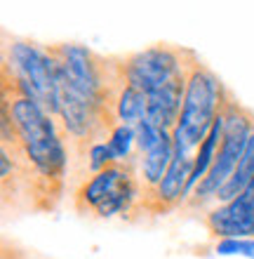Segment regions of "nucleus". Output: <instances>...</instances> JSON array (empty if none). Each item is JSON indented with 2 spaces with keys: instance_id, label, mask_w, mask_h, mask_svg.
I'll return each instance as SVG.
<instances>
[{
  "instance_id": "obj_2",
  "label": "nucleus",
  "mask_w": 254,
  "mask_h": 259,
  "mask_svg": "<svg viewBox=\"0 0 254 259\" xmlns=\"http://www.w3.org/2000/svg\"><path fill=\"white\" fill-rule=\"evenodd\" d=\"M228 97L231 92L224 88L219 75L195 57L188 71V80H186L181 116H179L177 127L172 130L174 153L193 156V151L200 149V144L205 142L217 118L224 113Z\"/></svg>"
},
{
  "instance_id": "obj_8",
  "label": "nucleus",
  "mask_w": 254,
  "mask_h": 259,
  "mask_svg": "<svg viewBox=\"0 0 254 259\" xmlns=\"http://www.w3.org/2000/svg\"><path fill=\"white\" fill-rule=\"evenodd\" d=\"M207 231L221 240L254 238V179L238 198L205 214Z\"/></svg>"
},
{
  "instance_id": "obj_13",
  "label": "nucleus",
  "mask_w": 254,
  "mask_h": 259,
  "mask_svg": "<svg viewBox=\"0 0 254 259\" xmlns=\"http://www.w3.org/2000/svg\"><path fill=\"white\" fill-rule=\"evenodd\" d=\"M217 254H242V257L254 259V238H228L219 240L214 245Z\"/></svg>"
},
{
  "instance_id": "obj_3",
  "label": "nucleus",
  "mask_w": 254,
  "mask_h": 259,
  "mask_svg": "<svg viewBox=\"0 0 254 259\" xmlns=\"http://www.w3.org/2000/svg\"><path fill=\"white\" fill-rule=\"evenodd\" d=\"M141 200V184L134 175L132 163H116L106 170L96 172L73 196L78 214H94L109 219L116 214H134Z\"/></svg>"
},
{
  "instance_id": "obj_11",
  "label": "nucleus",
  "mask_w": 254,
  "mask_h": 259,
  "mask_svg": "<svg viewBox=\"0 0 254 259\" xmlns=\"http://www.w3.org/2000/svg\"><path fill=\"white\" fill-rule=\"evenodd\" d=\"M252 179H254V130H252V135H249V142L245 146V153H242L240 163H238V170L233 172V177L228 179L226 184L221 186L219 193L214 198L221 200V203H228V200L240 196Z\"/></svg>"
},
{
  "instance_id": "obj_6",
  "label": "nucleus",
  "mask_w": 254,
  "mask_h": 259,
  "mask_svg": "<svg viewBox=\"0 0 254 259\" xmlns=\"http://www.w3.org/2000/svg\"><path fill=\"white\" fill-rule=\"evenodd\" d=\"M195 59L191 50L172 48V45H151L141 52H132L127 57H118V71L125 85L144 92L146 97L156 90L165 88L167 82L188 75Z\"/></svg>"
},
{
  "instance_id": "obj_9",
  "label": "nucleus",
  "mask_w": 254,
  "mask_h": 259,
  "mask_svg": "<svg viewBox=\"0 0 254 259\" xmlns=\"http://www.w3.org/2000/svg\"><path fill=\"white\" fill-rule=\"evenodd\" d=\"M172 160H174V142H172V132H167L158 146H153L151 151L141 153L139 175H137L139 184H141V198L148 196V193L163 182V177H165V172L172 165Z\"/></svg>"
},
{
  "instance_id": "obj_4",
  "label": "nucleus",
  "mask_w": 254,
  "mask_h": 259,
  "mask_svg": "<svg viewBox=\"0 0 254 259\" xmlns=\"http://www.w3.org/2000/svg\"><path fill=\"white\" fill-rule=\"evenodd\" d=\"M3 71L26 92L35 104H40L52 118H57V66L49 48H42L33 40L12 38L5 45Z\"/></svg>"
},
{
  "instance_id": "obj_12",
  "label": "nucleus",
  "mask_w": 254,
  "mask_h": 259,
  "mask_svg": "<svg viewBox=\"0 0 254 259\" xmlns=\"http://www.w3.org/2000/svg\"><path fill=\"white\" fill-rule=\"evenodd\" d=\"M109 149L116 158V163H132V149L137 146V137H134V130L127 127V125H116L109 135ZM134 165V163H132Z\"/></svg>"
},
{
  "instance_id": "obj_1",
  "label": "nucleus",
  "mask_w": 254,
  "mask_h": 259,
  "mask_svg": "<svg viewBox=\"0 0 254 259\" xmlns=\"http://www.w3.org/2000/svg\"><path fill=\"white\" fill-rule=\"evenodd\" d=\"M3 146L10 149L26 172V196L33 210H52L62 198L69 153L64 130L40 104H35L3 71Z\"/></svg>"
},
{
  "instance_id": "obj_10",
  "label": "nucleus",
  "mask_w": 254,
  "mask_h": 259,
  "mask_svg": "<svg viewBox=\"0 0 254 259\" xmlns=\"http://www.w3.org/2000/svg\"><path fill=\"white\" fill-rule=\"evenodd\" d=\"M113 111H116L118 125H127V127L137 130V125L148 118V97L130 85H123L116 97Z\"/></svg>"
},
{
  "instance_id": "obj_5",
  "label": "nucleus",
  "mask_w": 254,
  "mask_h": 259,
  "mask_svg": "<svg viewBox=\"0 0 254 259\" xmlns=\"http://www.w3.org/2000/svg\"><path fill=\"white\" fill-rule=\"evenodd\" d=\"M254 130V113L245 109L240 102H235L233 97H228L226 106H224V137H221L219 151L214 156V163L205 179L200 182L188 196V205H202L205 200L214 198L219 189L233 177L238 170L245 146L249 142V135Z\"/></svg>"
},
{
  "instance_id": "obj_7",
  "label": "nucleus",
  "mask_w": 254,
  "mask_h": 259,
  "mask_svg": "<svg viewBox=\"0 0 254 259\" xmlns=\"http://www.w3.org/2000/svg\"><path fill=\"white\" fill-rule=\"evenodd\" d=\"M193 167H195V156L174 153V160H172V165L167 167L163 182H160L148 196H144L139 200L137 210L141 207V210L148 212V214H167V212L174 210L177 205H181L184 198L191 193Z\"/></svg>"
}]
</instances>
